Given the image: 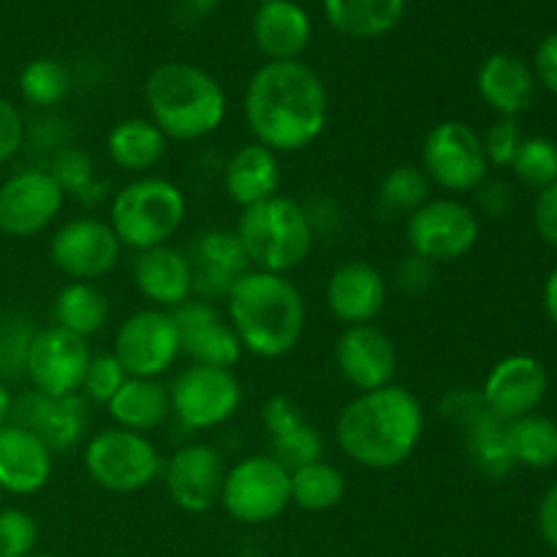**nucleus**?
<instances>
[{
	"label": "nucleus",
	"mask_w": 557,
	"mask_h": 557,
	"mask_svg": "<svg viewBox=\"0 0 557 557\" xmlns=\"http://www.w3.org/2000/svg\"><path fill=\"white\" fill-rule=\"evenodd\" d=\"M243 114L253 141L294 156L324 136L330 92L319 71L302 60H267L245 85Z\"/></svg>",
	"instance_id": "obj_1"
},
{
	"label": "nucleus",
	"mask_w": 557,
	"mask_h": 557,
	"mask_svg": "<svg viewBox=\"0 0 557 557\" xmlns=\"http://www.w3.org/2000/svg\"><path fill=\"white\" fill-rule=\"evenodd\" d=\"M428 413L408 386L389 384L357 397L335 419V441L343 455L368 471H392L413 457L424 438Z\"/></svg>",
	"instance_id": "obj_2"
},
{
	"label": "nucleus",
	"mask_w": 557,
	"mask_h": 557,
	"mask_svg": "<svg viewBox=\"0 0 557 557\" xmlns=\"http://www.w3.org/2000/svg\"><path fill=\"white\" fill-rule=\"evenodd\" d=\"M223 313L243 343V351L264 362L297 351L308 326L302 288L288 275L275 272H245L223 299Z\"/></svg>",
	"instance_id": "obj_3"
},
{
	"label": "nucleus",
	"mask_w": 557,
	"mask_h": 557,
	"mask_svg": "<svg viewBox=\"0 0 557 557\" xmlns=\"http://www.w3.org/2000/svg\"><path fill=\"white\" fill-rule=\"evenodd\" d=\"M147 117L169 141H201L221 131L228 96L207 69L185 60L156 65L145 82Z\"/></svg>",
	"instance_id": "obj_4"
},
{
	"label": "nucleus",
	"mask_w": 557,
	"mask_h": 557,
	"mask_svg": "<svg viewBox=\"0 0 557 557\" xmlns=\"http://www.w3.org/2000/svg\"><path fill=\"white\" fill-rule=\"evenodd\" d=\"M234 234L243 243L250 267L275 275L299 270L319 239L302 201L283 194L239 210Z\"/></svg>",
	"instance_id": "obj_5"
},
{
	"label": "nucleus",
	"mask_w": 557,
	"mask_h": 557,
	"mask_svg": "<svg viewBox=\"0 0 557 557\" xmlns=\"http://www.w3.org/2000/svg\"><path fill=\"white\" fill-rule=\"evenodd\" d=\"M188 218V196L169 177L141 174L109 199V226L134 253L169 245Z\"/></svg>",
	"instance_id": "obj_6"
},
{
	"label": "nucleus",
	"mask_w": 557,
	"mask_h": 557,
	"mask_svg": "<svg viewBox=\"0 0 557 557\" xmlns=\"http://www.w3.org/2000/svg\"><path fill=\"white\" fill-rule=\"evenodd\" d=\"M85 471L101 490L134 495L150 487L163 473V457L150 435L123 428H103L85 441Z\"/></svg>",
	"instance_id": "obj_7"
},
{
	"label": "nucleus",
	"mask_w": 557,
	"mask_h": 557,
	"mask_svg": "<svg viewBox=\"0 0 557 557\" xmlns=\"http://www.w3.org/2000/svg\"><path fill=\"white\" fill-rule=\"evenodd\" d=\"M221 506L239 525H270L292 506V471L272 455L239 457L226 468Z\"/></svg>",
	"instance_id": "obj_8"
},
{
	"label": "nucleus",
	"mask_w": 557,
	"mask_h": 557,
	"mask_svg": "<svg viewBox=\"0 0 557 557\" xmlns=\"http://www.w3.org/2000/svg\"><path fill=\"white\" fill-rule=\"evenodd\" d=\"M169 400L172 417L188 433H210L237 417L245 389L234 370L188 362L169 384Z\"/></svg>",
	"instance_id": "obj_9"
},
{
	"label": "nucleus",
	"mask_w": 557,
	"mask_h": 557,
	"mask_svg": "<svg viewBox=\"0 0 557 557\" xmlns=\"http://www.w3.org/2000/svg\"><path fill=\"white\" fill-rule=\"evenodd\" d=\"M422 172L433 188L449 196L473 194L487 180L490 161L484 156L482 134L466 120H441L422 141Z\"/></svg>",
	"instance_id": "obj_10"
},
{
	"label": "nucleus",
	"mask_w": 557,
	"mask_h": 557,
	"mask_svg": "<svg viewBox=\"0 0 557 557\" xmlns=\"http://www.w3.org/2000/svg\"><path fill=\"white\" fill-rule=\"evenodd\" d=\"M482 223L479 212L455 196H433L406 218V245L430 264H451L476 248Z\"/></svg>",
	"instance_id": "obj_11"
},
{
	"label": "nucleus",
	"mask_w": 557,
	"mask_h": 557,
	"mask_svg": "<svg viewBox=\"0 0 557 557\" xmlns=\"http://www.w3.org/2000/svg\"><path fill=\"white\" fill-rule=\"evenodd\" d=\"M112 354L128 379H163L183 357L180 332L169 310L141 308L114 332Z\"/></svg>",
	"instance_id": "obj_12"
},
{
	"label": "nucleus",
	"mask_w": 557,
	"mask_h": 557,
	"mask_svg": "<svg viewBox=\"0 0 557 557\" xmlns=\"http://www.w3.org/2000/svg\"><path fill=\"white\" fill-rule=\"evenodd\" d=\"M123 245L109 221L79 215L60 223L49 239V259L69 281L96 283L120 264Z\"/></svg>",
	"instance_id": "obj_13"
},
{
	"label": "nucleus",
	"mask_w": 557,
	"mask_h": 557,
	"mask_svg": "<svg viewBox=\"0 0 557 557\" xmlns=\"http://www.w3.org/2000/svg\"><path fill=\"white\" fill-rule=\"evenodd\" d=\"M65 207V194L47 169H22L0 185V234L16 239L47 232Z\"/></svg>",
	"instance_id": "obj_14"
},
{
	"label": "nucleus",
	"mask_w": 557,
	"mask_h": 557,
	"mask_svg": "<svg viewBox=\"0 0 557 557\" xmlns=\"http://www.w3.org/2000/svg\"><path fill=\"white\" fill-rule=\"evenodd\" d=\"M226 462L212 444L194 441L163 460V487L172 504L185 515H207L221 504Z\"/></svg>",
	"instance_id": "obj_15"
},
{
	"label": "nucleus",
	"mask_w": 557,
	"mask_h": 557,
	"mask_svg": "<svg viewBox=\"0 0 557 557\" xmlns=\"http://www.w3.org/2000/svg\"><path fill=\"white\" fill-rule=\"evenodd\" d=\"M90 357L87 341L49 324L33 337L25 375L33 389L47 397L79 395Z\"/></svg>",
	"instance_id": "obj_16"
},
{
	"label": "nucleus",
	"mask_w": 557,
	"mask_h": 557,
	"mask_svg": "<svg viewBox=\"0 0 557 557\" xmlns=\"http://www.w3.org/2000/svg\"><path fill=\"white\" fill-rule=\"evenodd\" d=\"M397 346L379 324L343 326L335 341V368L357 392H373L395 384Z\"/></svg>",
	"instance_id": "obj_17"
},
{
	"label": "nucleus",
	"mask_w": 557,
	"mask_h": 557,
	"mask_svg": "<svg viewBox=\"0 0 557 557\" xmlns=\"http://www.w3.org/2000/svg\"><path fill=\"white\" fill-rule=\"evenodd\" d=\"M87 408L90 406L82 395L47 397L36 389H27L14 397L11 422L36 433L54 455H65L87 438V424H90Z\"/></svg>",
	"instance_id": "obj_18"
},
{
	"label": "nucleus",
	"mask_w": 557,
	"mask_h": 557,
	"mask_svg": "<svg viewBox=\"0 0 557 557\" xmlns=\"http://www.w3.org/2000/svg\"><path fill=\"white\" fill-rule=\"evenodd\" d=\"M326 310L343 326L375 324L389 302V281L375 264L362 259L343 261L326 277Z\"/></svg>",
	"instance_id": "obj_19"
},
{
	"label": "nucleus",
	"mask_w": 557,
	"mask_h": 557,
	"mask_svg": "<svg viewBox=\"0 0 557 557\" xmlns=\"http://www.w3.org/2000/svg\"><path fill=\"white\" fill-rule=\"evenodd\" d=\"M172 315L180 332L183 357H188L194 364L234 370V364H239V359L245 357L243 343L234 335L226 313L218 305L194 297L172 310Z\"/></svg>",
	"instance_id": "obj_20"
},
{
	"label": "nucleus",
	"mask_w": 557,
	"mask_h": 557,
	"mask_svg": "<svg viewBox=\"0 0 557 557\" xmlns=\"http://www.w3.org/2000/svg\"><path fill=\"white\" fill-rule=\"evenodd\" d=\"M549 389L547 368L536 357L528 354H511L490 368L487 379L482 384V400L495 417L504 422L536 413Z\"/></svg>",
	"instance_id": "obj_21"
},
{
	"label": "nucleus",
	"mask_w": 557,
	"mask_h": 557,
	"mask_svg": "<svg viewBox=\"0 0 557 557\" xmlns=\"http://www.w3.org/2000/svg\"><path fill=\"white\" fill-rule=\"evenodd\" d=\"M185 253H188L190 275H194V297L212 305L223 302L234 288V283L245 272L253 270L234 228L201 232Z\"/></svg>",
	"instance_id": "obj_22"
},
{
	"label": "nucleus",
	"mask_w": 557,
	"mask_h": 557,
	"mask_svg": "<svg viewBox=\"0 0 557 557\" xmlns=\"http://www.w3.org/2000/svg\"><path fill=\"white\" fill-rule=\"evenodd\" d=\"M134 286L141 297L158 310H177L188 299H194V275H190L188 253L177 245H158L141 250L131 264Z\"/></svg>",
	"instance_id": "obj_23"
},
{
	"label": "nucleus",
	"mask_w": 557,
	"mask_h": 557,
	"mask_svg": "<svg viewBox=\"0 0 557 557\" xmlns=\"http://www.w3.org/2000/svg\"><path fill=\"white\" fill-rule=\"evenodd\" d=\"M261 424H264L267 444H270L267 455L275 457L288 471L324 457V435L292 397H270L261 408Z\"/></svg>",
	"instance_id": "obj_24"
},
{
	"label": "nucleus",
	"mask_w": 557,
	"mask_h": 557,
	"mask_svg": "<svg viewBox=\"0 0 557 557\" xmlns=\"http://www.w3.org/2000/svg\"><path fill=\"white\" fill-rule=\"evenodd\" d=\"M54 473V451L30 430L9 422L0 428V493L27 498L41 493Z\"/></svg>",
	"instance_id": "obj_25"
},
{
	"label": "nucleus",
	"mask_w": 557,
	"mask_h": 557,
	"mask_svg": "<svg viewBox=\"0 0 557 557\" xmlns=\"http://www.w3.org/2000/svg\"><path fill=\"white\" fill-rule=\"evenodd\" d=\"M281 183V156L253 139L237 147L223 166V190H226L228 201H234L239 210L277 196Z\"/></svg>",
	"instance_id": "obj_26"
},
{
	"label": "nucleus",
	"mask_w": 557,
	"mask_h": 557,
	"mask_svg": "<svg viewBox=\"0 0 557 557\" xmlns=\"http://www.w3.org/2000/svg\"><path fill=\"white\" fill-rule=\"evenodd\" d=\"M313 38L310 14L297 0H267L253 14V41L267 60H302Z\"/></svg>",
	"instance_id": "obj_27"
},
{
	"label": "nucleus",
	"mask_w": 557,
	"mask_h": 557,
	"mask_svg": "<svg viewBox=\"0 0 557 557\" xmlns=\"http://www.w3.org/2000/svg\"><path fill=\"white\" fill-rule=\"evenodd\" d=\"M476 90L493 112L517 120L536 98V74L517 54H490L476 74Z\"/></svg>",
	"instance_id": "obj_28"
},
{
	"label": "nucleus",
	"mask_w": 557,
	"mask_h": 557,
	"mask_svg": "<svg viewBox=\"0 0 557 557\" xmlns=\"http://www.w3.org/2000/svg\"><path fill=\"white\" fill-rule=\"evenodd\" d=\"M114 428L150 435L172 419L169 384L161 379H128L107 406Z\"/></svg>",
	"instance_id": "obj_29"
},
{
	"label": "nucleus",
	"mask_w": 557,
	"mask_h": 557,
	"mask_svg": "<svg viewBox=\"0 0 557 557\" xmlns=\"http://www.w3.org/2000/svg\"><path fill=\"white\" fill-rule=\"evenodd\" d=\"M169 139L150 117H125L107 134V156L120 172L150 174L166 158Z\"/></svg>",
	"instance_id": "obj_30"
},
{
	"label": "nucleus",
	"mask_w": 557,
	"mask_h": 557,
	"mask_svg": "<svg viewBox=\"0 0 557 557\" xmlns=\"http://www.w3.org/2000/svg\"><path fill=\"white\" fill-rule=\"evenodd\" d=\"M321 5L326 22L357 41L389 36L406 14V0H321Z\"/></svg>",
	"instance_id": "obj_31"
},
{
	"label": "nucleus",
	"mask_w": 557,
	"mask_h": 557,
	"mask_svg": "<svg viewBox=\"0 0 557 557\" xmlns=\"http://www.w3.org/2000/svg\"><path fill=\"white\" fill-rule=\"evenodd\" d=\"M109 315H112V305H109L107 292L96 283L69 281L54 294L52 324L82 341L96 337L109 324Z\"/></svg>",
	"instance_id": "obj_32"
},
{
	"label": "nucleus",
	"mask_w": 557,
	"mask_h": 557,
	"mask_svg": "<svg viewBox=\"0 0 557 557\" xmlns=\"http://www.w3.org/2000/svg\"><path fill=\"white\" fill-rule=\"evenodd\" d=\"M466 438L468 457H471L473 468L482 473L484 479H506L515 471V455H511V441H509V422L495 417L493 411H484L462 430Z\"/></svg>",
	"instance_id": "obj_33"
},
{
	"label": "nucleus",
	"mask_w": 557,
	"mask_h": 557,
	"mask_svg": "<svg viewBox=\"0 0 557 557\" xmlns=\"http://www.w3.org/2000/svg\"><path fill=\"white\" fill-rule=\"evenodd\" d=\"M430 199H433V183L422 172V166L400 163L381 177L379 190H375V212L389 221H397V218L406 221Z\"/></svg>",
	"instance_id": "obj_34"
},
{
	"label": "nucleus",
	"mask_w": 557,
	"mask_h": 557,
	"mask_svg": "<svg viewBox=\"0 0 557 557\" xmlns=\"http://www.w3.org/2000/svg\"><path fill=\"white\" fill-rule=\"evenodd\" d=\"M348 482L343 471L324 457L292 471V504L310 515H324L346 498Z\"/></svg>",
	"instance_id": "obj_35"
},
{
	"label": "nucleus",
	"mask_w": 557,
	"mask_h": 557,
	"mask_svg": "<svg viewBox=\"0 0 557 557\" xmlns=\"http://www.w3.org/2000/svg\"><path fill=\"white\" fill-rule=\"evenodd\" d=\"M47 172L52 174L65 196H74L82 205L96 207L107 199V185L98 180L96 161L82 147L65 145L58 152H52Z\"/></svg>",
	"instance_id": "obj_36"
},
{
	"label": "nucleus",
	"mask_w": 557,
	"mask_h": 557,
	"mask_svg": "<svg viewBox=\"0 0 557 557\" xmlns=\"http://www.w3.org/2000/svg\"><path fill=\"white\" fill-rule=\"evenodd\" d=\"M511 455L517 466L544 471L557 466V422L542 413H528V417L509 422Z\"/></svg>",
	"instance_id": "obj_37"
},
{
	"label": "nucleus",
	"mask_w": 557,
	"mask_h": 557,
	"mask_svg": "<svg viewBox=\"0 0 557 557\" xmlns=\"http://www.w3.org/2000/svg\"><path fill=\"white\" fill-rule=\"evenodd\" d=\"M71 90V74L60 60L54 58H36L22 69L20 74V92L33 109L60 107Z\"/></svg>",
	"instance_id": "obj_38"
},
{
	"label": "nucleus",
	"mask_w": 557,
	"mask_h": 557,
	"mask_svg": "<svg viewBox=\"0 0 557 557\" xmlns=\"http://www.w3.org/2000/svg\"><path fill=\"white\" fill-rule=\"evenodd\" d=\"M38 326L27 315L3 310L0 313V381L22 379L27 368V354Z\"/></svg>",
	"instance_id": "obj_39"
},
{
	"label": "nucleus",
	"mask_w": 557,
	"mask_h": 557,
	"mask_svg": "<svg viewBox=\"0 0 557 557\" xmlns=\"http://www.w3.org/2000/svg\"><path fill=\"white\" fill-rule=\"evenodd\" d=\"M511 172L528 188H547L557 183V145L547 136H525Z\"/></svg>",
	"instance_id": "obj_40"
},
{
	"label": "nucleus",
	"mask_w": 557,
	"mask_h": 557,
	"mask_svg": "<svg viewBox=\"0 0 557 557\" xmlns=\"http://www.w3.org/2000/svg\"><path fill=\"white\" fill-rule=\"evenodd\" d=\"M128 381V373L125 368L120 364V359L114 357L112 351L107 354H92L90 364H87V373L85 381H82V389L79 395L85 397L87 406H103L107 408L109 403L114 400L123 384Z\"/></svg>",
	"instance_id": "obj_41"
},
{
	"label": "nucleus",
	"mask_w": 557,
	"mask_h": 557,
	"mask_svg": "<svg viewBox=\"0 0 557 557\" xmlns=\"http://www.w3.org/2000/svg\"><path fill=\"white\" fill-rule=\"evenodd\" d=\"M38 547V522L30 511L0 509V557H30Z\"/></svg>",
	"instance_id": "obj_42"
},
{
	"label": "nucleus",
	"mask_w": 557,
	"mask_h": 557,
	"mask_svg": "<svg viewBox=\"0 0 557 557\" xmlns=\"http://www.w3.org/2000/svg\"><path fill=\"white\" fill-rule=\"evenodd\" d=\"M522 141H525V136H522L520 123H517L515 117L495 120V123L487 128V134L482 136L484 156H487L490 166L511 169V163H515Z\"/></svg>",
	"instance_id": "obj_43"
},
{
	"label": "nucleus",
	"mask_w": 557,
	"mask_h": 557,
	"mask_svg": "<svg viewBox=\"0 0 557 557\" xmlns=\"http://www.w3.org/2000/svg\"><path fill=\"white\" fill-rule=\"evenodd\" d=\"M438 411L446 422L455 424V428H460V430H466L468 424L479 417V413L487 411V406H484L482 392L479 389H451L444 395Z\"/></svg>",
	"instance_id": "obj_44"
},
{
	"label": "nucleus",
	"mask_w": 557,
	"mask_h": 557,
	"mask_svg": "<svg viewBox=\"0 0 557 557\" xmlns=\"http://www.w3.org/2000/svg\"><path fill=\"white\" fill-rule=\"evenodd\" d=\"M25 128L20 109L0 96V166L16 158V152L25 147Z\"/></svg>",
	"instance_id": "obj_45"
},
{
	"label": "nucleus",
	"mask_w": 557,
	"mask_h": 557,
	"mask_svg": "<svg viewBox=\"0 0 557 557\" xmlns=\"http://www.w3.org/2000/svg\"><path fill=\"white\" fill-rule=\"evenodd\" d=\"M435 281V264L408 253L395 270V286L403 294H424Z\"/></svg>",
	"instance_id": "obj_46"
},
{
	"label": "nucleus",
	"mask_w": 557,
	"mask_h": 557,
	"mask_svg": "<svg viewBox=\"0 0 557 557\" xmlns=\"http://www.w3.org/2000/svg\"><path fill=\"white\" fill-rule=\"evenodd\" d=\"M473 196H476L479 210L490 218H504L506 212L511 210V205H515V190H511V185L504 183V180L487 177L476 190H473Z\"/></svg>",
	"instance_id": "obj_47"
},
{
	"label": "nucleus",
	"mask_w": 557,
	"mask_h": 557,
	"mask_svg": "<svg viewBox=\"0 0 557 557\" xmlns=\"http://www.w3.org/2000/svg\"><path fill=\"white\" fill-rule=\"evenodd\" d=\"M533 226L544 243L557 248V183L539 190L533 205Z\"/></svg>",
	"instance_id": "obj_48"
},
{
	"label": "nucleus",
	"mask_w": 557,
	"mask_h": 557,
	"mask_svg": "<svg viewBox=\"0 0 557 557\" xmlns=\"http://www.w3.org/2000/svg\"><path fill=\"white\" fill-rule=\"evenodd\" d=\"M533 74L549 92L557 96V33L539 44L536 58H533Z\"/></svg>",
	"instance_id": "obj_49"
},
{
	"label": "nucleus",
	"mask_w": 557,
	"mask_h": 557,
	"mask_svg": "<svg viewBox=\"0 0 557 557\" xmlns=\"http://www.w3.org/2000/svg\"><path fill=\"white\" fill-rule=\"evenodd\" d=\"M539 533L547 547L557 553V482L544 493L542 504H539Z\"/></svg>",
	"instance_id": "obj_50"
},
{
	"label": "nucleus",
	"mask_w": 557,
	"mask_h": 557,
	"mask_svg": "<svg viewBox=\"0 0 557 557\" xmlns=\"http://www.w3.org/2000/svg\"><path fill=\"white\" fill-rule=\"evenodd\" d=\"M218 5H221V0H177V16L185 25H196V22L215 14Z\"/></svg>",
	"instance_id": "obj_51"
},
{
	"label": "nucleus",
	"mask_w": 557,
	"mask_h": 557,
	"mask_svg": "<svg viewBox=\"0 0 557 557\" xmlns=\"http://www.w3.org/2000/svg\"><path fill=\"white\" fill-rule=\"evenodd\" d=\"M544 310H547L549 321L557 326V267L549 272L547 283H544Z\"/></svg>",
	"instance_id": "obj_52"
},
{
	"label": "nucleus",
	"mask_w": 557,
	"mask_h": 557,
	"mask_svg": "<svg viewBox=\"0 0 557 557\" xmlns=\"http://www.w3.org/2000/svg\"><path fill=\"white\" fill-rule=\"evenodd\" d=\"M11 411H14V395L5 381H0V428L11 422Z\"/></svg>",
	"instance_id": "obj_53"
},
{
	"label": "nucleus",
	"mask_w": 557,
	"mask_h": 557,
	"mask_svg": "<svg viewBox=\"0 0 557 557\" xmlns=\"http://www.w3.org/2000/svg\"><path fill=\"white\" fill-rule=\"evenodd\" d=\"M30 557H58V555H52V553H33Z\"/></svg>",
	"instance_id": "obj_54"
},
{
	"label": "nucleus",
	"mask_w": 557,
	"mask_h": 557,
	"mask_svg": "<svg viewBox=\"0 0 557 557\" xmlns=\"http://www.w3.org/2000/svg\"><path fill=\"white\" fill-rule=\"evenodd\" d=\"M259 3H267V0H259Z\"/></svg>",
	"instance_id": "obj_55"
},
{
	"label": "nucleus",
	"mask_w": 557,
	"mask_h": 557,
	"mask_svg": "<svg viewBox=\"0 0 557 557\" xmlns=\"http://www.w3.org/2000/svg\"><path fill=\"white\" fill-rule=\"evenodd\" d=\"M0 495H3V493H0Z\"/></svg>",
	"instance_id": "obj_56"
}]
</instances>
